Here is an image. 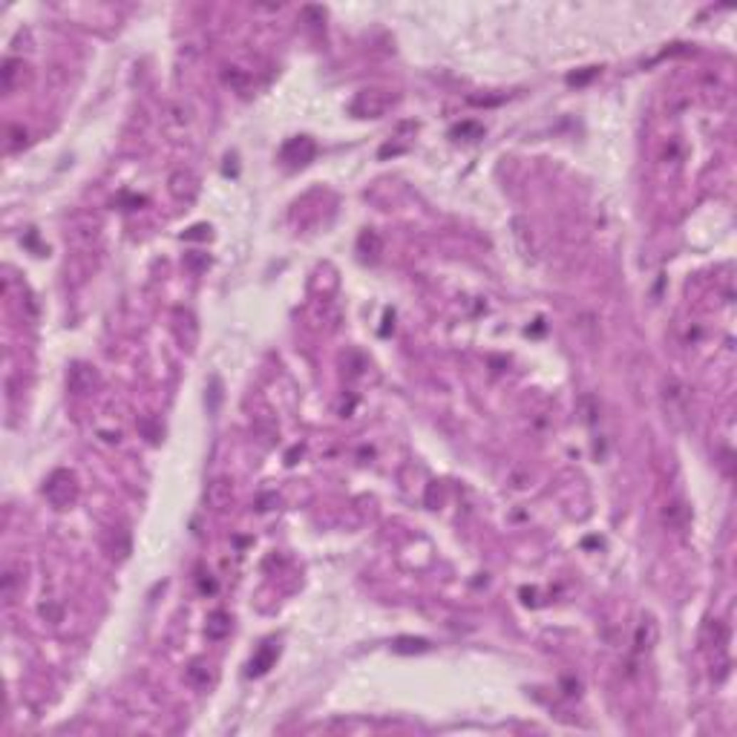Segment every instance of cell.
<instances>
[{
	"mask_svg": "<svg viewBox=\"0 0 737 737\" xmlns=\"http://www.w3.org/2000/svg\"><path fill=\"white\" fill-rule=\"evenodd\" d=\"M662 522H666L671 530H686L689 522H691V512H689V507L683 501H671L666 507V512H662Z\"/></svg>",
	"mask_w": 737,
	"mask_h": 737,
	"instance_id": "7",
	"label": "cell"
},
{
	"mask_svg": "<svg viewBox=\"0 0 737 737\" xmlns=\"http://www.w3.org/2000/svg\"><path fill=\"white\" fill-rule=\"evenodd\" d=\"M15 582H18V579H15V573H12V570H6V573H4V597H6V602H12V599H15Z\"/></svg>",
	"mask_w": 737,
	"mask_h": 737,
	"instance_id": "11",
	"label": "cell"
},
{
	"mask_svg": "<svg viewBox=\"0 0 737 737\" xmlns=\"http://www.w3.org/2000/svg\"><path fill=\"white\" fill-rule=\"evenodd\" d=\"M205 634L207 639H225L231 634V617L225 611H213L207 617V625H205Z\"/></svg>",
	"mask_w": 737,
	"mask_h": 737,
	"instance_id": "9",
	"label": "cell"
},
{
	"mask_svg": "<svg viewBox=\"0 0 737 737\" xmlns=\"http://www.w3.org/2000/svg\"><path fill=\"white\" fill-rule=\"evenodd\" d=\"M205 501H207L213 510H225V507L234 501V487H231V481H228V478L210 481L207 490H205Z\"/></svg>",
	"mask_w": 737,
	"mask_h": 737,
	"instance_id": "5",
	"label": "cell"
},
{
	"mask_svg": "<svg viewBox=\"0 0 737 737\" xmlns=\"http://www.w3.org/2000/svg\"><path fill=\"white\" fill-rule=\"evenodd\" d=\"M43 495L55 510H66L78 501V478L69 470H55L43 484Z\"/></svg>",
	"mask_w": 737,
	"mask_h": 737,
	"instance_id": "1",
	"label": "cell"
},
{
	"mask_svg": "<svg viewBox=\"0 0 737 737\" xmlns=\"http://www.w3.org/2000/svg\"><path fill=\"white\" fill-rule=\"evenodd\" d=\"M205 237H210V228H207V225H196V228H190V231L185 234V239H205Z\"/></svg>",
	"mask_w": 737,
	"mask_h": 737,
	"instance_id": "12",
	"label": "cell"
},
{
	"mask_svg": "<svg viewBox=\"0 0 737 737\" xmlns=\"http://www.w3.org/2000/svg\"><path fill=\"white\" fill-rule=\"evenodd\" d=\"M656 639H659V625H656V619H654V617H642V622H639L636 631H634V651H636V654H648V651H654Z\"/></svg>",
	"mask_w": 737,
	"mask_h": 737,
	"instance_id": "4",
	"label": "cell"
},
{
	"mask_svg": "<svg viewBox=\"0 0 737 737\" xmlns=\"http://www.w3.org/2000/svg\"><path fill=\"white\" fill-rule=\"evenodd\" d=\"M96 383H98V375H96L93 366H87V363H72V366H69V372H66V389H69L72 395H90V392L96 389Z\"/></svg>",
	"mask_w": 737,
	"mask_h": 737,
	"instance_id": "3",
	"label": "cell"
},
{
	"mask_svg": "<svg viewBox=\"0 0 737 737\" xmlns=\"http://www.w3.org/2000/svg\"><path fill=\"white\" fill-rule=\"evenodd\" d=\"M170 193H173V199H179V202H190V199L196 196V179H193V173L176 170V173L170 176Z\"/></svg>",
	"mask_w": 737,
	"mask_h": 737,
	"instance_id": "6",
	"label": "cell"
},
{
	"mask_svg": "<svg viewBox=\"0 0 737 737\" xmlns=\"http://www.w3.org/2000/svg\"><path fill=\"white\" fill-rule=\"evenodd\" d=\"M392 107V96L383 90H363L357 93V98L351 101V113L360 118H378Z\"/></svg>",
	"mask_w": 737,
	"mask_h": 737,
	"instance_id": "2",
	"label": "cell"
},
{
	"mask_svg": "<svg viewBox=\"0 0 737 737\" xmlns=\"http://www.w3.org/2000/svg\"><path fill=\"white\" fill-rule=\"evenodd\" d=\"M274 659H277V645L274 642H265L257 654H254V659H251V666H248V674L251 677H259V674H265L271 666H274Z\"/></svg>",
	"mask_w": 737,
	"mask_h": 737,
	"instance_id": "8",
	"label": "cell"
},
{
	"mask_svg": "<svg viewBox=\"0 0 737 737\" xmlns=\"http://www.w3.org/2000/svg\"><path fill=\"white\" fill-rule=\"evenodd\" d=\"M41 614H43V617H49L52 622H61V608H55V605H43V608H41Z\"/></svg>",
	"mask_w": 737,
	"mask_h": 737,
	"instance_id": "13",
	"label": "cell"
},
{
	"mask_svg": "<svg viewBox=\"0 0 737 737\" xmlns=\"http://www.w3.org/2000/svg\"><path fill=\"white\" fill-rule=\"evenodd\" d=\"M392 651H398V654H423V651H429V642L421 639V636H401V639H395Z\"/></svg>",
	"mask_w": 737,
	"mask_h": 737,
	"instance_id": "10",
	"label": "cell"
}]
</instances>
